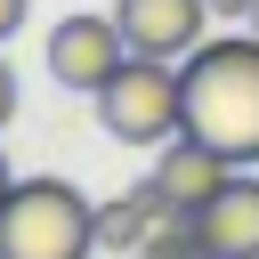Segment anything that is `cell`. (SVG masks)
<instances>
[{"label":"cell","instance_id":"cell-1","mask_svg":"<svg viewBox=\"0 0 259 259\" xmlns=\"http://www.w3.org/2000/svg\"><path fill=\"white\" fill-rule=\"evenodd\" d=\"M186 73V130L210 138L235 170H259V32H219L194 57H178Z\"/></svg>","mask_w":259,"mask_h":259},{"label":"cell","instance_id":"cell-2","mask_svg":"<svg viewBox=\"0 0 259 259\" xmlns=\"http://www.w3.org/2000/svg\"><path fill=\"white\" fill-rule=\"evenodd\" d=\"M97 202L73 178H16L0 202V259H89Z\"/></svg>","mask_w":259,"mask_h":259},{"label":"cell","instance_id":"cell-3","mask_svg":"<svg viewBox=\"0 0 259 259\" xmlns=\"http://www.w3.org/2000/svg\"><path fill=\"white\" fill-rule=\"evenodd\" d=\"M97 121H105V138H121V146H162V138H178V130H186V73H178L170 57H138V49H130V65L97 89Z\"/></svg>","mask_w":259,"mask_h":259},{"label":"cell","instance_id":"cell-4","mask_svg":"<svg viewBox=\"0 0 259 259\" xmlns=\"http://www.w3.org/2000/svg\"><path fill=\"white\" fill-rule=\"evenodd\" d=\"M121 65H130V40H121L113 8H105V16H65V24L49 32V81H57V89L97 97Z\"/></svg>","mask_w":259,"mask_h":259},{"label":"cell","instance_id":"cell-5","mask_svg":"<svg viewBox=\"0 0 259 259\" xmlns=\"http://www.w3.org/2000/svg\"><path fill=\"white\" fill-rule=\"evenodd\" d=\"M113 24H121V40L138 49V57H194L210 32V0H113Z\"/></svg>","mask_w":259,"mask_h":259},{"label":"cell","instance_id":"cell-6","mask_svg":"<svg viewBox=\"0 0 259 259\" xmlns=\"http://www.w3.org/2000/svg\"><path fill=\"white\" fill-rule=\"evenodd\" d=\"M227 154L210 146V138H194V130H178V138H162L154 146V194L170 202V210H202L219 186H227Z\"/></svg>","mask_w":259,"mask_h":259},{"label":"cell","instance_id":"cell-7","mask_svg":"<svg viewBox=\"0 0 259 259\" xmlns=\"http://www.w3.org/2000/svg\"><path fill=\"white\" fill-rule=\"evenodd\" d=\"M202 259H259V170H227V186L194 210Z\"/></svg>","mask_w":259,"mask_h":259},{"label":"cell","instance_id":"cell-8","mask_svg":"<svg viewBox=\"0 0 259 259\" xmlns=\"http://www.w3.org/2000/svg\"><path fill=\"white\" fill-rule=\"evenodd\" d=\"M162 210H170V202L154 194V178H146V186H130L121 202H97V251H121V259H130V251L154 235V219H162Z\"/></svg>","mask_w":259,"mask_h":259},{"label":"cell","instance_id":"cell-9","mask_svg":"<svg viewBox=\"0 0 259 259\" xmlns=\"http://www.w3.org/2000/svg\"><path fill=\"white\" fill-rule=\"evenodd\" d=\"M138 259H202V235H194V210H162L154 235L138 243Z\"/></svg>","mask_w":259,"mask_h":259},{"label":"cell","instance_id":"cell-10","mask_svg":"<svg viewBox=\"0 0 259 259\" xmlns=\"http://www.w3.org/2000/svg\"><path fill=\"white\" fill-rule=\"evenodd\" d=\"M24 16H32V0H0V40H8V32H24Z\"/></svg>","mask_w":259,"mask_h":259},{"label":"cell","instance_id":"cell-11","mask_svg":"<svg viewBox=\"0 0 259 259\" xmlns=\"http://www.w3.org/2000/svg\"><path fill=\"white\" fill-rule=\"evenodd\" d=\"M8 113H16V73L0 65V130H8Z\"/></svg>","mask_w":259,"mask_h":259},{"label":"cell","instance_id":"cell-12","mask_svg":"<svg viewBox=\"0 0 259 259\" xmlns=\"http://www.w3.org/2000/svg\"><path fill=\"white\" fill-rule=\"evenodd\" d=\"M210 16H235V24H251V0H210Z\"/></svg>","mask_w":259,"mask_h":259},{"label":"cell","instance_id":"cell-13","mask_svg":"<svg viewBox=\"0 0 259 259\" xmlns=\"http://www.w3.org/2000/svg\"><path fill=\"white\" fill-rule=\"evenodd\" d=\"M8 186H16V178H8V162H0V202H8Z\"/></svg>","mask_w":259,"mask_h":259},{"label":"cell","instance_id":"cell-14","mask_svg":"<svg viewBox=\"0 0 259 259\" xmlns=\"http://www.w3.org/2000/svg\"><path fill=\"white\" fill-rule=\"evenodd\" d=\"M251 8H259V0H251Z\"/></svg>","mask_w":259,"mask_h":259},{"label":"cell","instance_id":"cell-15","mask_svg":"<svg viewBox=\"0 0 259 259\" xmlns=\"http://www.w3.org/2000/svg\"><path fill=\"white\" fill-rule=\"evenodd\" d=\"M130 259H138V251H130Z\"/></svg>","mask_w":259,"mask_h":259}]
</instances>
